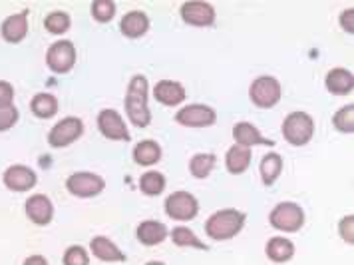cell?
<instances>
[{
    "mask_svg": "<svg viewBox=\"0 0 354 265\" xmlns=\"http://www.w3.org/2000/svg\"><path fill=\"white\" fill-rule=\"evenodd\" d=\"M126 112H128L129 122L138 128H145L151 122V112L147 106V78L144 74H136L128 86L126 94Z\"/></svg>",
    "mask_w": 354,
    "mask_h": 265,
    "instance_id": "cell-1",
    "label": "cell"
},
{
    "mask_svg": "<svg viewBox=\"0 0 354 265\" xmlns=\"http://www.w3.org/2000/svg\"><path fill=\"white\" fill-rule=\"evenodd\" d=\"M245 219L247 216L239 210H219L205 221V232L211 239L225 241L241 232Z\"/></svg>",
    "mask_w": 354,
    "mask_h": 265,
    "instance_id": "cell-2",
    "label": "cell"
},
{
    "mask_svg": "<svg viewBox=\"0 0 354 265\" xmlns=\"http://www.w3.org/2000/svg\"><path fill=\"white\" fill-rule=\"evenodd\" d=\"M315 134V120L306 112H292L283 120V138L290 146H305Z\"/></svg>",
    "mask_w": 354,
    "mask_h": 265,
    "instance_id": "cell-3",
    "label": "cell"
},
{
    "mask_svg": "<svg viewBox=\"0 0 354 265\" xmlns=\"http://www.w3.org/2000/svg\"><path fill=\"white\" fill-rule=\"evenodd\" d=\"M271 226L281 230V232H299L305 223V212L299 203L295 201H281L277 203L269 216Z\"/></svg>",
    "mask_w": 354,
    "mask_h": 265,
    "instance_id": "cell-4",
    "label": "cell"
},
{
    "mask_svg": "<svg viewBox=\"0 0 354 265\" xmlns=\"http://www.w3.org/2000/svg\"><path fill=\"white\" fill-rule=\"evenodd\" d=\"M66 188L76 198H94L104 192L106 182L102 176L92 174V172H76L66 180Z\"/></svg>",
    "mask_w": 354,
    "mask_h": 265,
    "instance_id": "cell-5",
    "label": "cell"
},
{
    "mask_svg": "<svg viewBox=\"0 0 354 265\" xmlns=\"http://www.w3.org/2000/svg\"><path fill=\"white\" fill-rule=\"evenodd\" d=\"M165 214L176 221H189L199 214V201L189 192H176L165 199Z\"/></svg>",
    "mask_w": 354,
    "mask_h": 265,
    "instance_id": "cell-6",
    "label": "cell"
},
{
    "mask_svg": "<svg viewBox=\"0 0 354 265\" xmlns=\"http://www.w3.org/2000/svg\"><path fill=\"white\" fill-rule=\"evenodd\" d=\"M249 96L259 108H273L281 100V84L274 76H259L249 88Z\"/></svg>",
    "mask_w": 354,
    "mask_h": 265,
    "instance_id": "cell-7",
    "label": "cell"
},
{
    "mask_svg": "<svg viewBox=\"0 0 354 265\" xmlns=\"http://www.w3.org/2000/svg\"><path fill=\"white\" fill-rule=\"evenodd\" d=\"M84 134V122L80 118L68 116L60 120L48 134V144L52 148H66L72 142H76Z\"/></svg>",
    "mask_w": 354,
    "mask_h": 265,
    "instance_id": "cell-8",
    "label": "cell"
},
{
    "mask_svg": "<svg viewBox=\"0 0 354 265\" xmlns=\"http://www.w3.org/2000/svg\"><path fill=\"white\" fill-rule=\"evenodd\" d=\"M46 64L56 74H66L76 64V48L70 40L54 42L46 52Z\"/></svg>",
    "mask_w": 354,
    "mask_h": 265,
    "instance_id": "cell-9",
    "label": "cell"
},
{
    "mask_svg": "<svg viewBox=\"0 0 354 265\" xmlns=\"http://www.w3.org/2000/svg\"><path fill=\"white\" fill-rule=\"evenodd\" d=\"M215 120H217L215 110L205 104H189L176 114V122H179L181 126H192V128L211 126L215 124Z\"/></svg>",
    "mask_w": 354,
    "mask_h": 265,
    "instance_id": "cell-10",
    "label": "cell"
},
{
    "mask_svg": "<svg viewBox=\"0 0 354 265\" xmlns=\"http://www.w3.org/2000/svg\"><path fill=\"white\" fill-rule=\"evenodd\" d=\"M97 128H100V132L104 134L108 140L129 142V138H131V134H129L124 118L120 116L115 110H110V108H106V110H102L97 114Z\"/></svg>",
    "mask_w": 354,
    "mask_h": 265,
    "instance_id": "cell-11",
    "label": "cell"
},
{
    "mask_svg": "<svg viewBox=\"0 0 354 265\" xmlns=\"http://www.w3.org/2000/svg\"><path fill=\"white\" fill-rule=\"evenodd\" d=\"M181 18L192 26H211L215 22V8L209 2L189 0L181 4Z\"/></svg>",
    "mask_w": 354,
    "mask_h": 265,
    "instance_id": "cell-12",
    "label": "cell"
},
{
    "mask_svg": "<svg viewBox=\"0 0 354 265\" xmlns=\"http://www.w3.org/2000/svg\"><path fill=\"white\" fill-rule=\"evenodd\" d=\"M2 182L12 192H28V190H32L34 185H36L38 178H36V172H34L32 167L15 164V166H10L2 174Z\"/></svg>",
    "mask_w": 354,
    "mask_h": 265,
    "instance_id": "cell-13",
    "label": "cell"
},
{
    "mask_svg": "<svg viewBox=\"0 0 354 265\" xmlns=\"http://www.w3.org/2000/svg\"><path fill=\"white\" fill-rule=\"evenodd\" d=\"M24 210H26L28 219L36 226H48L54 217V205L48 196H44V194H34L32 198L26 199Z\"/></svg>",
    "mask_w": 354,
    "mask_h": 265,
    "instance_id": "cell-14",
    "label": "cell"
},
{
    "mask_svg": "<svg viewBox=\"0 0 354 265\" xmlns=\"http://www.w3.org/2000/svg\"><path fill=\"white\" fill-rule=\"evenodd\" d=\"M233 140L235 144L245 146V148H251V146H269L273 148V140H267L263 134L259 132L257 126H253L251 122H237L233 126Z\"/></svg>",
    "mask_w": 354,
    "mask_h": 265,
    "instance_id": "cell-15",
    "label": "cell"
},
{
    "mask_svg": "<svg viewBox=\"0 0 354 265\" xmlns=\"http://www.w3.org/2000/svg\"><path fill=\"white\" fill-rule=\"evenodd\" d=\"M0 33H2V38H4L6 42H12V44L24 40L26 34H28V17H26V12L10 15V17L2 22Z\"/></svg>",
    "mask_w": 354,
    "mask_h": 265,
    "instance_id": "cell-16",
    "label": "cell"
},
{
    "mask_svg": "<svg viewBox=\"0 0 354 265\" xmlns=\"http://www.w3.org/2000/svg\"><path fill=\"white\" fill-rule=\"evenodd\" d=\"M153 96L163 106H177L185 100V88L174 80H160L153 86Z\"/></svg>",
    "mask_w": 354,
    "mask_h": 265,
    "instance_id": "cell-17",
    "label": "cell"
},
{
    "mask_svg": "<svg viewBox=\"0 0 354 265\" xmlns=\"http://www.w3.org/2000/svg\"><path fill=\"white\" fill-rule=\"evenodd\" d=\"M324 84L330 94H348L354 88V76L346 68H333L328 70Z\"/></svg>",
    "mask_w": 354,
    "mask_h": 265,
    "instance_id": "cell-18",
    "label": "cell"
},
{
    "mask_svg": "<svg viewBox=\"0 0 354 265\" xmlns=\"http://www.w3.org/2000/svg\"><path fill=\"white\" fill-rule=\"evenodd\" d=\"M167 233H169L167 228L161 221H156V219H145V221H142L138 226V230H136V235H138L140 244L149 246V248L161 244L167 237Z\"/></svg>",
    "mask_w": 354,
    "mask_h": 265,
    "instance_id": "cell-19",
    "label": "cell"
},
{
    "mask_svg": "<svg viewBox=\"0 0 354 265\" xmlns=\"http://www.w3.org/2000/svg\"><path fill=\"white\" fill-rule=\"evenodd\" d=\"M120 30L128 38H140L149 30V18L142 10H131L120 22Z\"/></svg>",
    "mask_w": 354,
    "mask_h": 265,
    "instance_id": "cell-20",
    "label": "cell"
},
{
    "mask_svg": "<svg viewBox=\"0 0 354 265\" xmlns=\"http://www.w3.org/2000/svg\"><path fill=\"white\" fill-rule=\"evenodd\" d=\"M90 249L102 262H126V255L122 253V249L112 244V239H108L104 235H96L90 241Z\"/></svg>",
    "mask_w": 354,
    "mask_h": 265,
    "instance_id": "cell-21",
    "label": "cell"
},
{
    "mask_svg": "<svg viewBox=\"0 0 354 265\" xmlns=\"http://www.w3.org/2000/svg\"><path fill=\"white\" fill-rule=\"evenodd\" d=\"M265 253L274 264H285L295 255V244L287 237H271L265 246Z\"/></svg>",
    "mask_w": 354,
    "mask_h": 265,
    "instance_id": "cell-22",
    "label": "cell"
},
{
    "mask_svg": "<svg viewBox=\"0 0 354 265\" xmlns=\"http://www.w3.org/2000/svg\"><path fill=\"white\" fill-rule=\"evenodd\" d=\"M251 164V148H245L239 144H233L227 149L225 166L231 174H243Z\"/></svg>",
    "mask_w": 354,
    "mask_h": 265,
    "instance_id": "cell-23",
    "label": "cell"
},
{
    "mask_svg": "<svg viewBox=\"0 0 354 265\" xmlns=\"http://www.w3.org/2000/svg\"><path fill=\"white\" fill-rule=\"evenodd\" d=\"M281 170H283V158H281V154L269 152V154L263 156L259 172H261V180H263L265 185H273L277 182V178L281 176Z\"/></svg>",
    "mask_w": 354,
    "mask_h": 265,
    "instance_id": "cell-24",
    "label": "cell"
},
{
    "mask_svg": "<svg viewBox=\"0 0 354 265\" xmlns=\"http://www.w3.org/2000/svg\"><path fill=\"white\" fill-rule=\"evenodd\" d=\"M161 148L158 142L153 140H142L140 144H136L133 148V160L140 166H153L156 162H160Z\"/></svg>",
    "mask_w": 354,
    "mask_h": 265,
    "instance_id": "cell-25",
    "label": "cell"
},
{
    "mask_svg": "<svg viewBox=\"0 0 354 265\" xmlns=\"http://www.w3.org/2000/svg\"><path fill=\"white\" fill-rule=\"evenodd\" d=\"M30 108H32L34 116L46 120V118H52L58 112V100H56V96L48 94V92H40V94H36L32 98Z\"/></svg>",
    "mask_w": 354,
    "mask_h": 265,
    "instance_id": "cell-26",
    "label": "cell"
},
{
    "mask_svg": "<svg viewBox=\"0 0 354 265\" xmlns=\"http://www.w3.org/2000/svg\"><path fill=\"white\" fill-rule=\"evenodd\" d=\"M215 162H217V158L213 154H195L192 162H189V172L197 180H203L213 172Z\"/></svg>",
    "mask_w": 354,
    "mask_h": 265,
    "instance_id": "cell-27",
    "label": "cell"
},
{
    "mask_svg": "<svg viewBox=\"0 0 354 265\" xmlns=\"http://www.w3.org/2000/svg\"><path fill=\"white\" fill-rule=\"evenodd\" d=\"M171 241L179 246V248H197V249H207V246L195 235L189 228L185 226H179L171 230Z\"/></svg>",
    "mask_w": 354,
    "mask_h": 265,
    "instance_id": "cell-28",
    "label": "cell"
},
{
    "mask_svg": "<svg viewBox=\"0 0 354 265\" xmlns=\"http://www.w3.org/2000/svg\"><path fill=\"white\" fill-rule=\"evenodd\" d=\"M140 188L145 196H160L161 192L165 190V176L161 172H145L144 176L140 178Z\"/></svg>",
    "mask_w": 354,
    "mask_h": 265,
    "instance_id": "cell-29",
    "label": "cell"
},
{
    "mask_svg": "<svg viewBox=\"0 0 354 265\" xmlns=\"http://www.w3.org/2000/svg\"><path fill=\"white\" fill-rule=\"evenodd\" d=\"M70 24H72L70 15L62 12V10H54V12H50L48 17L44 18V26L52 34H64L70 28Z\"/></svg>",
    "mask_w": 354,
    "mask_h": 265,
    "instance_id": "cell-30",
    "label": "cell"
},
{
    "mask_svg": "<svg viewBox=\"0 0 354 265\" xmlns=\"http://www.w3.org/2000/svg\"><path fill=\"white\" fill-rule=\"evenodd\" d=\"M333 124L338 132L353 134L354 132V104H346L338 110L335 118H333Z\"/></svg>",
    "mask_w": 354,
    "mask_h": 265,
    "instance_id": "cell-31",
    "label": "cell"
},
{
    "mask_svg": "<svg viewBox=\"0 0 354 265\" xmlns=\"http://www.w3.org/2000/svg\"><path fill=\"white\" fill-rule=\"evenodd\" d=\"M115 15V4L113 0H96L92 2V17L97 22H110Z\"/></svg>",
    "mask_w": 354,
    "mask_h": 265,
    "instance_id": "cell-32",
    "label": "cell"
},
{
    "mask_svg": "<svg viewBox=\"0 0 354 265\" xmlns=\"http://www.w3.org/2000/svg\"><path fill=\"white\" fill-rule=\"evenodd\" d=\"M64 265H90V255L82 246H70L64 253Z\"/></svg>",
    "mask_w": 354,
    "mask_h": 265,
    "instance_id": "cell-33",
    "label": "cell"
},
{
    "mask_svg": "<svg viewBox=\"0 0 354 265\" xmlns=\"http://www.w3.org/2000/svg\"><path fill=\"white\" fill-rule=\"evenodd\" d=\"M17 122H18V108L15 106V104H12V106H2V108H0V132L10 130Z\"/></svg>",
    "mask_w": 354,
    "mask_h": 265,
    "instance_id": "cell-34",
    "label": "cell"
},
{
    "mask_svg": "<svg viewBox=\"0 0 354 265\" xmlns=\"http://www.w3.org/2000/svg\"><path fill=\"white\" fill-rule=\"evenodd\" d=\"M338 232L342 235V239L346 241V244H354V216H344L340 219V223H338Z\"/></svg>",
    "mask_w": 354,
    "mask_h": 265,
    "instance_id": "cell-35",
    "label": "cell"
},
{
    "mask_svg": "<svg viewBox=\"0 0 354 265\" xmlns=\"http://www.w3.org/2000/svg\"><path fill=\"white\" fill-rule=\"evenodd\" d=\"M12 100H15V88H12V84L0 80V108L2 106H12Z\"/></svg>",
    "mask_w": 354,
    "mask_h": 265,
    "instance_id": "cell-36",
    "label": "cell"
},
{
    "mask_svg": "<svg viewBox=\"0 0 354 265\" xmlns=\"http://www.w3.org/2000/svg\"><path fill=\"white\" fill-rule=\"evenodd\" d=\"M340 24H342V28L346 30V33H354V8H346V10H342V15H340Z\"/></svg>",
    "mask_w": 354,
    "mask_h": 265,
    "instance_id": "cell-37",
    "label": "cell"
},
{
    "mask_svg": "<svg viewBox=\"0 0 354 265\" xmlns=\"http://www.w3.org/2000/svg\"><path fill=\"white\" fill-rule=\"evenodd\" d=\"M22 265H48V262H46L44 255H30V257L24 259V264Z\"/></svg>",
    "mask_w": 354,
    "mask_h": 265,
    "instance_id": "cell-38",
    "label": "cell"
},
{
    "mask_svg": "<svg viewBox=\"0 0 354 265\" xmlns=\"http://www.w3.org/2000/svg\"><path fill=\"white\" fill-rule=\"evenodd\" d=\"M145 265H165V264H161V262H149V264H145Z\"/></svg>",
    "mask_w": 354,
    "mask_h": 265,
    "instance_id": "cell-39",
    "label": "cell"
}]
</instances>
